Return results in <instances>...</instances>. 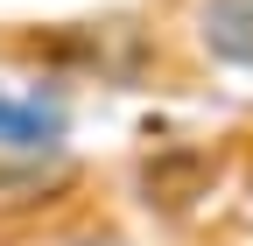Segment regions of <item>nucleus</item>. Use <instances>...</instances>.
Listing matches in <instances>:
<instances>
[{
  "label": "nucleus",
  "instance_id": "nucleus-1",
  "mask_svg": "<svg viewBox=\"0 0 253 246\" xmlns=\"http://www.w3.org/2000/svg\"><path fill=\"white\" fill-rule=\"evenodd\" d=\"M183 42L197 64L253 84V0H183Z\"/></svg>",
  "mask_w": 253,
  "mask_h": 246
},
{
  "label": "nucleus",
  "instance_id": "nucleus-2",
  "mask_svg": "<svg viewBox=\"0 0 253 246\" xmlns=\"http://www.w3.org/2000/svg\"><path fill=\"white\" fill-rule=\"evenodd\" d=\"M63 134H71V113L56 99H42V91H28V99L0 91V155H56Z\"/></svg>",
  "mask_w": 253,
  "mask_h": 246
}]
</instances>
